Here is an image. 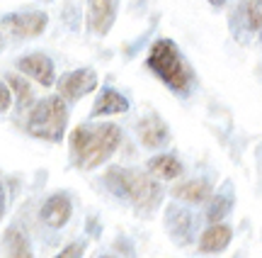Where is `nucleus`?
<instances>
[{
	"label": "nucleus",
	"instance_id": "obj_11",
	"mask_svg": "<svg viewBox=\"0 0 262 258\" xmlns=\"http://www.w3.org/2000/svg\"><path fill=\"white\" fill-rule=\"evenodd\" d=\"M129 110V100L117 93L114 88H104L97 95V103L93 107V117H104V115H122Z\"/></svg>",
	"mask_w": 262,
	"mask_h": 258
},
{
	"label": "nucleus",
	"instance_id": "obj_17",
	"mask_svg": "<svg viewBox=\"0 0 262 258\" xmlns=\"http://www.w3.org/2000/svg\"><path fill=\"white\" fill-rule=\"evenodd\" d=\"M231 205H233V200L228 197L226 200V195H216L214 197V202L209 205V212H206V217H209V222H221L228 214V210H231Z\"/></svg>",
	"mask_w": 262,
	"mask_h": 258
},
{
	"label": "nucleus",
	"instance_id": "obj_10",
	"mask_svg": "<svg viewBox=\"0 0 262 258\" xmlns=\"http://www.w3.org/2000/svg\"><path fill=\"white\" fill-rule=\"evenodd\" d=\"M139 139L143 146L158 149V146H163V144L168 142V127H165V122L160 117L150 115L139 125Z\"/></svg>",
	"mask_w": 262,
	"mask_h": 258
},
{
	"label": "nucleus",
	"instance_id": "obj_5",
	"mask_svg": "<svg viewBox=\"0 0 262 258\" xmlns=\"http://www.w3.org/2000/svg\"><path fill=\"white\" fill-rule=\"evenodd\" d=\"M47 29V15L44 12H25V15H8L0 22V32H5L10 37L27 39L39 37Z\"/></svg>",
	"mask_w": 262,
	"mask_h": 258
},
{
	"label": "nucleus",
	"instance_id": "obj_7",
	"mask_svg": "<svg viewBox=\"0 0 262 258\" xmlns=\"http://www.w3.org/2000/svg\"><path fill=\"white\" fill-rule=\"evenodd\" d=\"M17 68L22 73H27L37 81L39 86L51 88L54 81H56V71H54V61L44 54H27L17 61Z\"/></svg>",
	"mask_w": 262,
	"mask_h": 258
},
{
	"label": "nucleus",
	"instance_id": "obj_1",
	"mask_svg": "<svg viewBox=\"0 0 262 258\" xmlns=\"http://www.w3.org/2000/svg\"><path fill=\"white\" fill-rule=\"evenodd\" d=\"M122 142V129L117 125H80L71 132V153L75 166L80 168H97L102 166Z\"/></svg>",
	"mask_w": 262,
	"mask_h": 258
},
{
	"label": "nucleus",
	"instance_id": "obj_18",
	"mask_svg": "<svg viewBox=\"0 0 262 258\" xmlns=\"http://www.w3.org/2000/svg\"><path fill=\"white\" fill-rule=\"evenodd\" d=\"M8 241H10V246H12V256L10 258H32V251H29V246H27V239H25L17 229L8 231Z\"/></svg>",
	"mask_w": 262,
	"mask_h": 258
},
{
	"label": "nucleus",
	"instance_id": "obj_8",
	"mask_svg": "<svg viewBox=\"0 0 262 258\" xmlns=\"http://www.w3.org/2000/svg\"><path fill=\"white\" fill-rule=\"evenodd\" d=\"M114 0H90L88 3V27L95 34H107L114 22Z\"/></svg>",
	"mask_w": 262,
	"mask_h": 258
},
{
	"label": "nucleus",
	"instance_id": "obj_9",
	"mask_svg": "<svg viewBox=\"0 0 262 258\" xmlns=\"http://www.w3.org/2000/svg\"><path fill=\"white\" fill-rule=\"evenodd\" d=\"M71 212H73V207H71V200L66 195H51L41 207V220L51 229H61L66 222L71 220Z\"/></svg>",
	"mask_w": 262,
	"mask_h": 258
},
{
	"label": "nucleus",
	"instance_id": "obj_13",
	"mask_svg": "<svg viewBox=\"0 0 262 258\" xmlns=\"http://www.w3.org/2000/svg\"><path fill=\"white\" fill-rule=\"evenodd\" d=\"M170 214H168V227H170V234L172 239L178 244H189L192 239V217L187 212L178 210V207H170Z\"/></svg>",
	"mask_w": 262,
	"mask_h": 258
},
{
	"label": "nucleus",
	"instance_id": "obj_15",
	"mask_svg": "<svg viewBox=\"0 0 262 258\" xmlns=\"http://www.w3.org/2000/svg\"><path fill=\"white\" fill-rule=\"evenodd\" d=\"M148 171L153 175H158V178H178V175H182V163L175 156L163 153V156H156L148 163Z\"/></svg>",
	"mask_w": 262,
	"mask_h": 258
},
{
	"label": "nucleus",
	"instance_id": "obj_24",
	"mask_svg": "<svg viewBox=\"0 0 262 258\" xmlns=\"http://www.w3.org/2000/svg\"><path fill=\"white\" fill-rule=\"evenodd\" d=\"M102 258H114V256H102Z\"/></svg>",
	"mask_w": 262,
	"mask_h": 258
},
{
	"label": "nucleus",
	"instance_id": "obj_20",
	"mask_svg": "<svg viewBox=\"0 0 262 258\" xmlns=\"http://www.w3.org/2000/svg\"><path fill=\"white\" fill-rule=\"evenodd\" d=\"M10 105H12V93L5 83H0V112H8Z\"/></svg>",
	"mask_w": 262,
	"mask_h": 258
},
{
	"label": "nucleus",
	"instance_id": "obj_21",
	"mask_svg": "<svg viewBox=\"0 0 262 258\" xmlns=\"http://www.w3.org/2000/svg\"><path fill=\"white\" fill-rule=\"evenodd\" d=\"M58 258H83V244H71V246H66Z\"/></svg>",
	"mask_w": 262,
	"mask_h": 258
},
{
	"label": "nucleus",
	"instance_id": "obj_16",
	"mask_svg": "<svg viewBox=\"0 0 262 258\" xmlns=\"http://www.w3.org/2000/svg\"><path fill=\"white\" fill-rule=\"evenodd\" d=\"M8 83L10 88H12V95H17V105L19 110H27L29 105H32V86H29L27 81L22 76H8Z\"/></svg>",
	"mask_w": 262,
	"mask_h": 258
},
{
	"label": "nucleus",
	"instance_id": "obj_6",
	"mask_svg": "<svg viewBox=\"0 0 262 258\" xmlns=\"http://www.w3.org/2000/svg\"><path fill=\"white\" fill-rule=\"evenodd\" d=\"M95 88H97V73H95L93 68H78V71L66 73L58 81V97H63V100H78V97L93 93Z\"/></svg>",
	"mask_w": 262,
	"mask_h": 258
},
{
	"label": "nucleus",
	"instance_id": "obj_22",
	"mask_svg": "<svg viewBox=\"0 0 262 258\" xmlns=\"http://www.w3.org/2000/svg\"><path fill=\"white\" fill-rule=\"evenodd\" d=\"M5 212V190H3V183H0V217Z\"/></svg>",
	"mask_w": 262,
	"mask_h": 258
},
{
	"label": "nucleus",
	"instance_id": "obj_4",
	"mask_svg": "<svg viewBox=\"0 0 262 258\" xmlns=\"http://www.w3.org/2000/svg\"><path fill=\"white\" fill-rule=\"evenodd\" d=\"M66 120H68V110H66L63 97H47L32 107V115L27 122V132L37 139L44 142H61L66 134Z\"/></svg>",
	"mask_w": 262,
	"mask_h": 258
},
{
	"label": "nucleus",
	"instance_id": "obj_19",
	"mask_svg": "<svg viewBox=\"0 0 262 258\" xmlns=\"http://www.w3.org/2000/svg\"><path fill=\"white\" fill-rule=\"evenodd\" d=\"M245 17H248V25H250V29L253 32H257L260 29V17H262V10H260V0H245Z\"/></svg>",
	"mask_w": 262,
	"mask_h": 258
},
{
	"label": "nucleus",
	"instance_id": "obj_3",
	"mask_svg": "<svg viewBox=\"0 0 262 258\" xmlns=\"http://www.w3.org/2000/svg\"><path fill=\"white\" fill-rule=\"evenodd\" d=\"M107 188L122 197V200L131 202L136 210L150 212L158 207L160 197H163V188L158 185L156 178H150L148 173L141 171H124V168H110L104 175Z\"/></svg>",
	"mask_w": 262,
	"mask_h": 258
},
{
	"label": "nucleus",
	"instance_id": "obj_2",
	"mask_svg": "<svg viewBox=\"0 0 262 258\" xmlns=\"http://www.w3.org/2000/svg\"><path fill=\"white\" fill-rule=\"evenodd\" d=\"M146 66L156 73V76L180 95H187L192 86H194V71L185 64V58L180 54V49L175 42L170 39H158L148 51Z\"/></svg>",
	"mask_w": 262,
	"mask_h": 258
},
{
	"label": "nucleus",
	"instance_id": "obj_23",
	"mask_svg": "<svg viewBox=\"0 0 262 258\" xmlns=\"http://www.w3.org/2000/svg\"><path fill=\"white\" fill-rule=\"evenodd\" d=\"M211 3H214V5H221V3H224V0H211Z\"/></svg>",
	"mask_w": 262,
	"mask_h": 258
},
{
	"label": "nucleus",
	"instance_id": "obj_12",
	"mask_svg": "<svg viewBox=\"0 0 262 258\" xmlns=\"http://www.w3.org/2000/svg\"><path fill=\"white\" fill-rule=\"evenodd\" d=\"M231 239H233L231 227L216 222L214 227H209V229L202 234V239H199V251H202V253H219V251H224L226 246L231 244Z\"/></svg>",
	"mask_w": 262,
	"mask_h": 258
},
{
	"label": "nucleus",
	"instance_id": "obj_14",
	"mask_svg": "<svg viewBox=\"0 0 262 258\" xmlns=\"http://www.w3.org/2000/svg\"><path fill=\"white\" fill-rule=\"evenodd\" d=\"M172 195L185 202H204L211 195V185L206 181H187V183H182V185H178L172 190Z\"/></svg>",
	"mask_w": 262,
	"mask_h": 258
}]
</instances>
